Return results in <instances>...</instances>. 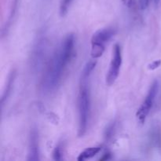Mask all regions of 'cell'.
Instances as JSON below:
<instances>
[{
	"mask_svg": "<svg viewBox=\"0 0 161 161\" xmlns=\"http://www.w3.org/2000/svg\"><path fill=\"white\" fill-rule=\"evenodd\" d=\"M15 78L16 70L13 69L10 71V75H9L7 85H6L3 94H2V98H1V106H2V108H3L4 105H5V102L7 101V100L8 99L9 97H10V94H11V91L12 90H13V84H14V82H15Z\"/></svg>",
	"mask_w": 161,
	"mask_h": 161,
	"instance_id": "obj_8",
	"label": "cell"
},
{
	"mask_svg": "<svg viewBox=\"0 0 161 161\" xmlns=\"http://www.w3.org/2000/svg\"><path fill=\"white\" fill-rule=\"evenodd\" d=\"M111 159V154L110 153H107V154L103 155V156L100 158V160H107V159Z\"/></svg>",
	"mask_w": 161,
	"mask_h": 161,
	"instance_id": "obj_19",
	"label": "cell"
},
{
	"mask_svg": "<svg viewBox=\"0 0 161 161\" xmlns=\"http://www.w3.org/2000/svg\"><path fill=\"white\" fill-rule=\"evenodd\" d=\"M17 2H18V0H15V1H14V3H13V9H12L11 10L10 18H9V20L10 21H11L12 17H13V16H14V13H15V11H16V8H17Z\"/></svg>",
	"mask_w": 161,
	"mask_h": 161,
	"instance_id": "obj_18",
	"label": "cell"
},
{
	"mask_svg": "<svg viewBox=\"0 0 161 161\" xmlns=\"http://www.w3.org/2000/svg\"><path fill=\"white\" fill-rule=\"evenodd\" d=\"M75 36L69 34L56 50L47 65L42 81V88L45 93L54 91L60 85L64 72L73 58Z\"/></svg>",
	"mask_w": 161,
	"mask_h": 161,
	"instance_id": "obj_1",
	"label": "cell"
},
{
	"mask_svg": "<svg viewBox=\"0 0 161 161\" xmlns=\"http://www.w3.org/2000/svg\"><path fill=\"white\" fill-rule=\"evenodd\" d=\"M47 116H48V119H49V120H50V122H52V123H53V120H54L55 123H56V124H58V116H57L56 115L54 114V113H49L48 115H47Z\"/></svg>",
	"mask_w": 161,
	"mask_h": 161,
	"instance_id": "obj_17",
	"label": "cell"
},
{
	"mask_svg": "<svg viewBox=\"0 0 161 161\" xmlns=\"http://www.w3.org/2000/svg\"><path fill=\"white\" fill-rule=\"evenodd\" d=\"M122 65V53L121 48L119 44H115L113 50V57H112L111 63L109 65V69L106 76V83L108 86L114 84L116 79L118 78L120 74V67Z\"/></svg>",
	"mask_w": 161,
	"mask_h": 161,
	"instance_id": "obj_4",
	"label": "cell"
},
{
	"mask_svg": "<svg viewBox=\"0 0 161 161\" xmlns=\"http://www.w3.org/2000/svg\"><path fill=\"white\" fill-rule=\"evenodd\" d=\"M62 156V148L60 145H58L55 147L53 152V158L54 160H61Z\"/></svg>",
	"mask_w": 161,
	"mask_h": 161,
	"instance_id": "obj_14",
	"label": "cell"
},
{
	"mask_svg": "<svg viewBox=\"0 0 161 161\" xmlns=\"http://www.w3.org/2000/svg\"><path fill=\"white\" fill-rule=\"evenodd\" d=\"M47 52V40L44 38H40L37 40L34 45L32 54H31V68L33 71H39L45 59Z\"/></svg>",
	"mask_w": 161,
	"mask_h": 161,
	"instance_id": "obj_5",
	"label": "cell"
},
{
	"mask_svg": "<svg viewBox=\"0 0 161 161\" xmlns=\"http://www.w3.org/2000/svg\"><path fill=\"white\" fill-rule=\"evenodd\" d=\"M150 0H139V7L141 10H145L148 8Z\"/></svg>",
	"mask_w": 161,
	"mask_h": 161,
	"instance_id": "obj_16",
	"label": "cell"
},
{
	"mask_svg": "<svg viewBox=\"0 0 161 161\" xmlns=\"http://www.w3.org/2000/svg\"><path fill=\"white\" fill-rule=\"evenodd\" d=\"M158 90H159V82L157 80H155L152 86H150L148 94L146 95L143 103L141 104V107L138 108L136 113L137 118L141 124H143L145 122V120L149 113H150V110L153 108L155 99H156V97L158 94Z\"/></svg>",
	"mask_w": 161,
	"mask_h": 161,
	"instance_id": "obj_3",
	"label": "cell"
},
{
	"mask_svg": "<svg viewBox=\"0 0 161 161\" xmlns=\"http://www.w3.org/2000/svg\"><path fill=\"white\" fill-rule=\"evenodd\" d=\"M101 151V147H90V148H86L83 150L80 155H79L77 160L78 161H84L86 159H89L90 158L94 157L97 154Z\"/></svg>",
	"mask_w": 161,
	"mask_h": 161,
	"instance_id": "obj_9",
	"label": "cell"
},
{
	"mask_svg": "<svg viewBox=\"0 0 161 161\" xmlns=\"http://www.w3.org/2000/svg\"><path fill=\"white\" fill-rule=\"evenodd\" d=\"M159 2V0H155V2H156V4H157Z\"/></svg>",
	"mask_w": 161,
	"mask_h": 161,
	"instance_id": "obj_20",
	"label": "cell"
},
{
	"mask_svg": "<svg viewBox=\"0 0 161 161\" xmlns=\"http://www.w3.org/2000/svg\"><path fill=\"white\" fill-rule=\"evenodd\" d=\"M97 65V61H90L89 62L86 63V65H85L84 68L83 69L81 75V80H87L90 77V74L93 71V70L94 69L95 66Z\"/></svg>",
	"mask_w": 161,
	"mask_h": 161,
	"instance_id": "obj_11",
	"label": "cell"
},
{
	"mask_svg": "<svg viewBox=\"0 0 161 161\" xmlns=\"http://www.w3.org/2000/svg\"><path fill=\"white\" fill-rule=\"evenodd\" d=\"M74 0H62L60 5V15L64 17L68 13V8L70 7L71 4Z\"/></svg>",
	"mask_w": 161,
	"mask_h": 161,
	"instance_id": "obj_12",
	"label": "cell"
},
{
	"mask_svg": "<svg viewBox=\"0 0 161 161\" xmlns=\"http://www.w3.org/2000/svg\"><path fill=\"white\" fill-rule=\"evenodd\" d=\"M28 160H39V132L36 128L31 131L29 137V150H28Z\"/></svg>",
	"mask_w": 161,
	"mask_h": 161,
	"instance_id": "obj_6",
	"label": "cell"
},
{
	"mask_svg": "<svg viewBox=\"0 0 161 161\" xmlns=\"http://www.w3.org/2000/svg\"><path fill=\"white\" fill-rule=\"evenodd\" d=\"M116 29L113 28H105L99 29L92 36L91 43H99L105 44L116 35Z\"/></svg>",
	"mask_w": 161,
	"mask_h": 161,
	"instance_id": "obj_7",
	"label": "cell"
},
{
	"mask_svg": "<svg viewBox=\"0 0 161 161\" xmlns=\"http://www.w3.org/2000/svg\"><path fill=\"white\" fill-rule=\"evenodd\" d=\"M79 128L78 136L83 137L86 134L88 126L90 113V91L87 86V80H80V92L78 98Z\"/></svg>",
	"mask_w": 161,
	"mask_h": 161,
	"instance_id": "obj_2",
	"label": "cell"
},
{
	"mask_svg": "<svg viewBox=\"0 0 161 161\" xmlns=\"http://www.w3.org/2000/svg\"><path fill=\"white\" fill-rule=\"evenodd\" d=\"M161 65V60L159 59V60H156L154 62H153L152 63H150V65H148V69L151 70V71H153V70L156 69V68H159Z\"/></svg>",
	"mask_w": 161,
	"mask_h": 161,
	"instance_id": "obj_15",
	"label": "cell"
},
{
	"mask_svg": "<svg viewBox=\"0 0 161 161\" xmlns=\"http://www.w3.org/2000/svg\"><path fill=\"white\" fill-rule=\"evenodd\" d=\"M115 127H116V123L113 122V123H110L107 126L106 129L105 131V138L106 140L111 139L112 137L114 135V131Z\"/></svg>",
	"mask_w": 161,
	"mask_h": 161,
	"instance_id": "obj_13",
	"label": "cell"
},
{
	"mask_svg": "<svg viewBox=\"0 0 161 161\" xmlns=\"http://www.w3.org/2000/svg\"><path fill=\"white\" fill-rule=\"evenodd\" d=\"M105 49V44L99 43H91V51H90V54H91L92 58L98 59V58H101L104 53Z\"/></svg>",
	"mask_w": 161,
	"mask_h": 161,
	"instance_id": "obj_10",
	"label": "cell"
}]
</instances>
